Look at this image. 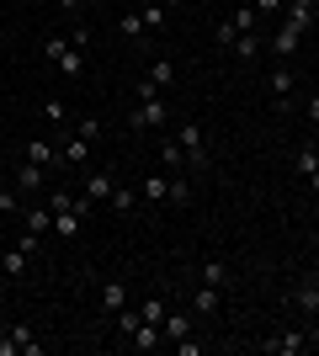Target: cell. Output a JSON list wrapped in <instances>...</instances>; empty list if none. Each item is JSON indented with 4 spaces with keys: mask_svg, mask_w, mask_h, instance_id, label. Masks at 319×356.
Segmentation results:
<instances>
[{
    "mask_svg": "<svg viewBox=\"0 0 319 356\" xmlns=\"http://www.w3.org/2000/svg\"><path fill=\"white\" fill-rule=\"evenodd\" d=\"M0 356H43V341L32 335V325H11L0 335Z\"/></svg>",
    "mask_w": 319,
    "mask_h": 356,
    "instance_id": "cell-1",
    "label": "cell"
},
{
    "mask_svg": "<svg viewBox=\"0 0 319 356\" xmlns=\"http://www.w3.org/2000/svg\"><path fill=\"white\" fill-rule=\"evenodd\" d=\"M176 144L186 149V165H192V170H208V138H202L197 122H181V128H176Z\"/></svg>",
    "mask_w": 319,
    "mask_h": 356,
    "instance_id": "cell-2",
    "label": "cell"
},
{
    "mask_svg": "<svg viewBox=\"0 0 319 356\" xmlns=\"http://www.w3.org/2000/svg\"><path fill=\"white\" fill-rule=\"evenodd\" d=\"M170 122V106L160 102V96H149V102H138L133 112H128V128H133V134H144V128H165Z\"/></svg>",
    "mask_w": 319,
    "mask_h": 356,
    "instance_id": "cell-3",
    "label": "cell"
},
{
    "mask_svg": "<svg viewBox=\"0 0 319 356\" xmlns=\"http://www.w3.org/2000/svg\"><path fill=\"white\" fill-rule=\"evenodd\" d=\"M293 86H298V80H293V70H288V64H277V70L266 74V90H272V106L282 112V118H288V106H293Z\"/></svg>",
    "mask_w": 319,
    "mask_h": 356,
    "instance_id": "cell-4",
    "label": "cell"
},
{
    "mask_svg": "<svg viewBox=\"0 0 319 356\" xmlns=\"http://www.w3.org/2000/svg\"><path fill=\"white\" fill-rule=\"evenodd\" d=\"M261 351L266 356H298V351H309V335L304 330H277L272 341H261Z\"/></svg>",
    "mask_w": 319,
    "mask_h": 356,
    "instance_id": "cell-5",
    "label": "cell"
},
{
    "mask_svg": "<svg viewBox=\"0 0 319 356\" xmlns=\"http://www.w3.org/2000/svg\"><path fill=\"white\" fill-rule=\"evenodd\" d=\"M293 170L309 181V192H319V144L309 138V144H298V154H293Z\"/></svg>",
    "mask_w": 319,
    "mask_h": 356,
    "instance_id": "cell-6",
    "label": "cell"
},
{
    "mask_svg": "<svg viewBox=\"0 0 319 356\" xmlns=\"http://www.w3.org/2000/svg\"><path fill=\"white\" fill-rule=\"evenodd\" d=\"M298 43H304V27H298V22H282V27H277V38H272V43H266V48H272L277 59L288 64L293 54H298Z\"/></svg>",
    "mask_w": 319,
    "mask_h": 356,
    "instance_id": "cell-7",
    "label": "cell"
},
{
    "mask_svg": "<svg viewBox=\"0 0 319 356\" xmlns=\"http://www.w3.org/2000/svg\"><path fill=\"white\" fill-rule=\"evenodd\" d=\"M43 170H48V165H32V160H22V170H16V181H11V186H16L22 197L43 192V186H48V176H43Z\"/></svg>",
    "mask_w": 319,
    "mask_h": 356,
    "instance_id": "cell-8",
    "label": "cell"
},
{
    "mask_svg": "<svg viewBox=\"0 0 319 356\" xmlns=\"http://www.w3.org/2000/svg\"><path fill=\"white\" fill-rule=\"evenodd\" d=\"M112 186H117V181L106 176V170H85V192H80V197L96 208V202H106V197H112Z\"/></svg>",
    "mask_w": 319,
    "mask_h": 356,
    "instance_id": "cell-9",
    "label": "cell"
},
{
    "mask_svg": "<svg viewBox=\"0 0 319 356\" xmlns=\"http://www.w3.org/2000/svg\"><path fill=\"white\" fill-rule=\"evenodd\" d=\"M288 303H293L298 314H319V282H314V277H309V282H298Z\"/></svg>",
    "mask_w": 319,
    "mask_h": 356,
    "instance_id": "cell-10",
    "label": "cell"
},
{
    "mask_svg": "<svg viewBox=\"0 0 319 356\" xmlns=\"http://www.w3.org/2000/svg\"><path fill=\"white\" fill-rule=\"evenodd\" d=\"M261 48H266V38H261V32H240V43L229 48V54H234L240 64H256V59H261Z\"/></svg>",
    "mask_w": 319,
    "mask_h": 356,
    "instance_id": "cell-11",
    "label": "cell"
},
{
    "mask_svg": "<svg viewBox=\"0 0 319 356\" xmlns=\"http://www.w3.org/2000/svg\"><path fill=\"white\" fill-rule=\"evenodd\" d=\"M122 346H128V351H154V346H160V325H149V319H144V325H138Z\"/></svg>",
    "mask_w": 319,
    "mask_h": 356,
    "instance_id": "cell-12",
    "label": "cell"
},
{
    "mask_svg": "<svg viewBox=\"0 0 319 356\" xmlns=\"http://www.w3.org/2000/svg\"><path fill=\"white\" fill-rule=\"evenodd\" d=\"M54 70H59V74H69V80H80V74H85V48H75V43H69V48L59 54V64H54Z\"/></svg>",
    "mask_w": 319,
    "mask_h": 356,
    "instance_id": "cell-13",
    "label": "cell"
},
{
    "mask_svg": "<svg viewBox=\"0 0 319 356\" xmlns=\"http://www.w3.org/2000/svg\"><path fill=\"white\" fill-rule=\"evenodd\" d=\"M192 309H197L202 319H213V314L224 309V293H218V287H208V282H202V287H197V298H192Z\"/></svg>",
    "mask_w": 319,
    "mask_h": 356,
    "instance_id": "cell-14",
    "label": "cell"
},
{
    "mask_svg": "<svg viewBox=\"0 0 319 356\" xmlns=\"http://www.w3.org/2000/svg\"><path fill=\"white\" fill-rule=\"evenodd\" d=\"M22 218H27V234H54V208H22Z\"/></svg>",
    "mask_w": 319,
    "mask_h": 356,
    "instance_id": "cell-15",
    "label": "cell"
},
{
    "mask_svg": "<svg viewBox=\"0 0 319 356\" xmlns=\"http://www.w3.org/2000/svg\"><path fill=\"white\" fill-rule=\"evenodd\" d=\"M122 303H128V287H122V277H112V282H101V314H117Z\"/></svg>",
    "mask_w": 319,
    "mask_h": 356,
    "instance_id": "cell-16",
    "label": "cell"
},
{
    "mask_svg": "<svg viewBox=\"0 0 319 356\" xmlns=\"http://www.w3.org/2000/svg\"><path fill=\"white\" fill-rule=\"evenodd\" d=\"M59 154H64V160H69V165H75V170H91V144H85V138H69V144H64L59 149Z\"/></svg>",
    "mask_w": 319,
    "mask_h": 356,
    "instance_id": "cell-17",
    "label": "cell"
},
{
    "mask_svg": "<svg viewBox=\"0 0 319 356\" xmlns=\"http://www.w3.org/2000/svg\"><path fill=\"white\" fill-rule=\"evenodd\" d=\"M27 261H32L27 245H16V250H0V271H6V277H22V271H27Z\"/></svg>",
    "mask_w": 319,
    "mask_h": 356,
    "instance_id": "cell-18",
    "label": "cell"
},
{
    "mask_svg": "<svg viewBox=\"0 0 319 356\" xmlns=\"http://www.w3.org/2000/svg\"><path fill=\"white\" fill-rule=\"evenodd\" d=\"M106 202H112V213H122V218H133V213H138V192H133V186H112Z\"/></svg>",
    "mask_w": 319,
    "mask_h": 356,
    "instance_id": "cell-19",
    "label": "cell"
},
{
    "mask_svg": "<svg viewBox=\"0 0 319 356\" xmlns=\"http://www.w3.org/2000/svg\"><path fill=\"white\" fill-rule=\"evenodd\" d=\"M229 277H234V271H229V261H218V255H213V261H202V282H208V287H218V293H224Z\"/></svg>",
    "mask_w": 319,
    "mask_h": 356,
    "instance_id": "cell-20",
    "label": "cell"
},
{
    "mask_svg": "<svg viewBox=\"0 0 319 356\" xmlns=\"http://www.w3.org/2000/svg\"><path fill=\"white\" fill-rule=\"evenodd\" d=\"M80 223H85V213H80V208L54 213V234H59V239H75V234H80Z\"/></svg>",
    "mask_w": 319,
    "mask_h": 356,
    "instance_id": "cell-21",
    "label": "cell"
},
{
    "mask_svg": "<svg viewBox=\"0 0 319 356\" xmlns=\"http://www.w3.org/2000/svg\"><path fill=\"white\" fill-rule=\"evenodd\" d=\"M160 335H165V341H186V335H192V319H186V314H165V319H160Z\"/></svg>",
    "mask_w": 319,
    "mask_h": 356,
    "instance_id": "cell-22",
    "label": "cell"
},
{
    "mask_svg": "<svg viewBox=\"0 0 319 356\" xmlns=\"http://www.w3.org/2000/svg\"><path fill=\"white\" fill-rule=\"evenodd\" d=\"M48 208H54V213H69V208L91 213V202H85V197H75V192H64V186H59V192H48Z\"/></svg>",
    "mask_w": 319,
    "mask_h": 356,
    "instance_id": "cell-23",
    "label": "cell"
},
{
    "mask_svg": "<svg viewBox=\"0 0 319 356\" xmlns=\"http://www.w3.org/2000/svg\"><path fill=\"white\" fill-rule=\"evenodd\" d=\"M160 165H165V170H186V149L176 144V138H160Z\"/></svg>",
    "mask_w": 319,
    "mask_h": 356,
    "instance_id": "cell-24",
    "label": "cell"
},
{
    "mask_svg": "<svg viewBox=\"0 0 319 356\" xmlns=\"http://www.w3.org/2000/svg\"><path fill=\"white\" fill-rule=\"evenodd\" d=\"M22 160H32V165H54V160H59V149L48 144V138H32V144H27V154H22Z\"/></svg>",
    "mask_w": 319,
    "mask_h": 356,
    "instance_id": "cell-25",
    "label": "cell"
},
{
    "mask_svg": "<svg viewBox=\"0 0 319 356\" xmlns=\"http://www.w3.org/2000/svg\"><path fill=\"white\" fill-rule=\"evenodd\" d=\"M138 197H144V202H165V197H170V181H165V176H144Z\"/></svg>",
    "mask_w": 319,
    "mask_h": 356,
    "instance_id": "cell-26",
    "label": "cell"
},
{
    "mask_svg": "<svg viewBox=\"0 0 319 356\" xmlns=\"http://www.w3.org/2000/svg\"><path fill=\"white\" fill-rule=\"evenodd\" d=\"M117 32H122V38H144V32H149V27H144V11H138V6H133V11H122Z\"/></svg>",
    "mask_w": 319,
    "mask_h": 356,
    "instance_id": "cell-27",
    "label": "cell"
},
{
    "mask_svg": "<svg viewBox=\"0 0 319 356\" xmlns=\"http://www.w3.org/2000/svg\"><path fill=\"white\" fill-rule=\"evenodd\" d=\"M144 80H149L154 90H160V86H170V80H176V64H170V59H154V64H149V74H144Z\"/></svg>",
    "mask_w": 319,
    "mask_h": 356,
    "instance_id": "cell-28",
    "label": "cell"
},
{
    "mask_svg": "<svg viewBox=\"0 0 319 356\" xmlns=\"http://www.w3.org/2000/svg\"><path fill=\"white\" fill-rule=\"evenodd\" d=\"M64 48H69V38H64V32H48V38H43V59H48V64H59Z\"/></svg>",
    "mask_w": 319,
    "mask_h": 356,
    "instance_id": "cell-29",
    "label": "cell"
},
{
    "mask_svg": "<svg viewBox=\"0 0 319 356\" xmlns=\"http://www.w3.org/2000/svg\"><path fill=\"white\" fill-rule=\"evenodd\" d=\"M75 134L85 138V144H96V138L106 134V122H101V118H80V122H75Z\"/></svg>",
    "mask_w": 319,
    "mask_h": 356,
    "instance_id": "cell-30",
    "label": "cell"
},
{
    "mask_svg": "<svg viewBox=\"0 0 319 356\" xmlns=\"http://www.w3.org/2000/svg\"><path fill=\"white\" fill-rule=\"evenodd\" d=\"M165 202H170V208H186V202H192V181L176 176V181H170V197H165Z\"/></svg>",
    "mask_w": 319,
    "mask_h": 356,
    "instance_id": "cell-31",
    "label": "cell"
},
{
    "mask_svg": "<svg viewBox=\"0 0 319 356\" xmlns=\"http://www.w3.org/2000/svg\"><path fill=\"white\" fill-rule=\"evenodd\" d=\"M22 208H27V197L16 186H0V213H22Z\"/></svg>",
    "mask_w": 319,
    "mask_h": 356,
    "instance_id": "cell-32",
    "label": "cell"
},
{
    "mask_svg": "<svg viewBox=\"0 0 319 356\" xmlns=\"http://www.w3.org/2000/svg\"><path fill=\"white\" fill-rule=\"evenodd\" d=\"M234 27H240V32H256L261 27V11H256V6H240V11H234Z\"/></svg>",
    "mask_w": 319,
    "mask_h": 356,
    "instance_id": "cell-33",
    "label": "cell"
},
{
    "mask_svg": "<svg viewBox=\"0 0 319 356\" xmlns=\"http://www.w3.org/2000/svg\"><path fill=\"white\" fill-rule=\"evenodd\" d=\"M144 11V27L149 32H165V6H138Z\"/></svg>",
    "mask_w": 319,
    "mask_h": 356,
    "instance_id": "cell-34",
    "label": "cell"
},
{
    "mask_svg": "<svg viewBox=\"0 0 319 356\" xmlns=\"http://www.w3.org/2000/svg\"><path fill=\"white\" fill-rule=\"evenodd\" d=\"M138 314H144L149 325H160V319H165V303H160V298H144V309H138Z\"/></svg>",
    "mask_w": 319,
    "mask_h": 356,
    "instance_id": "cell-35",
    "label": "cell"
},
{
    "mask_svg": "<svg viewBox=\"0 0 319 356\" xmlns=\"http://www.w3.org/2000/svg\"><path fill=\"white\" fill-rule=\"evenodd\" d=\"M218 43H224V48L240 43V27H234V16H229V22H218Z\"/></svg>",
    "mask_w": 319,
    "mask_h": 356,
    "instance_id": "cell-36",
    "label": "cell"
},
{
    "mask_svg": "<svg viewBox=\"0 0 319 356\" xmlns=\"http://www.w3.org/2000/svg\"><path fill=\"white\" fill-rule=\"evenodd\" d=\"M43 118H48V122H64L69 112H64V102H59V96H48V102H43Z\"/></svg>",
    "mask_w": 319,
    "mask_h": 356,
    "instance_id": "cell-37",
    "label": "cell"
},
{
    "mask_svg": "<svg viewBox=\"0 0 319 356\" xmlns=\"http://www.w3.org/2000/svg\"><path fill=\"white\" fill-rule=\"evenodd\" d=\"M250 6H256V11H261V16H272V11H277V6H282V0H250Z\"/></svg>",
    "mask_w": 319,
    "mask_h": 356,
    "instance_id": "cell-38",
    "label": "cell"
},
{
    "mask_svg": "<svg viewBox=\"0 0 319 356\" xmlns=\"http://www.w3.org/2000/svg\"><path fill=\"white\" fill-rule=\"evenodd\" d=\"M59 11H69V16H80V11H85V0H59Z\"/></svg>",
    "mask_w": 319,
    "mask_h": 356,
    "instance_id": "cell-39",
    "label": "cell"
},
{
    "mask_svg": "<svg viewBox=\"0 0 319 356\" xmlns=\"http://www.w3.org/2000/svg\"><path fill=\"white\" fill-rule=\"evenodd\" d=\"M309 122H314V128H319V90H314V96H309Z\"/></svg>",
    "mask_w": 319,
    "mask_h": 356,
    "instance_id": "cell-40",
    "label": "cell"
},
{
    "mask_svg": "<svg viewBox=\"0 0 319 356\" xmlns=\"http://www.w3.org/2000/svg\"><path fill=\"white\" fill-rule=\"evenodd\" d=\"M309 346H319V314H314V325H309Z\"/></svg>",
    "mask_w": 319,
    "mask_h": 356,
    "instance_id": "cell-41",
    "label": "cell"
},
{
    "mask_svg": "<svg viewBox=\"0 0 319 356\" xmlns=\"http://www.w3.org/2000/svg\"><path fill=\"white\" fill-rule=\"evenodd\" d=\"M133 6H160V0H133Z\"/></svg>",
    "mask_w": 319,
    "mask_h": 356,
    "instance_id": "cell-42",
    "label": "cell"
},
{
    "mask_svg": "<svg viewBox=\"0 0 319 356\" xmlns=\"http://www.w3.org/2000/svg\"><path fill=\"white\" fill-rule=\"evenodd\" d=\"M160 6H181V0H160Z\"/></svg>",
    "mask_w": 319,
    "mask_h": 356,
    "instance_id": "cell-43",
    "label": "cell"
},
{
    "mask_svg": "<svg viewBox=\"0 0 319 356\" xmlns=\"http://www.w3.org/2000/svg\"><path fill=\"white\" fill-rule=\"evenodd\" d=\"M309 277H314V282H319V266H314V271H309Z\"/></svg>",
    "mask_w": 319,
    "mask_h": 356,
    "instance_id": "cell-44",
    "label": "cell"
}]
</instances>
